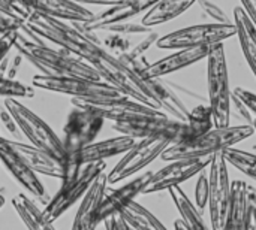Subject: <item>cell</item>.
I'll return each mask as SVG.
<instances>
[{"label":"cell","instance_id":"1","mask_svg":"<svg viewBox=\"0 0 256 230\" xmlns=\"http://www.w3.org/2000/svg\"><path fill=\"white\" fill-rule=\"evenodd\" d=\"M14 48L20 55H22V58L46 76H74L90 81H102L98 72L81 58L66 49L50 48L46 43L32 40L22 28L16 31Z\"/></svg>","mask_w":256,"mask_h":230},{"label":"cell","instance_id":"2","mask_svg":"<svg viewBox=\"0 0 256 230\" xmlns=\"http://www.w3.org/2000/svg\"><path fill=\"white\" fill-rule=\"evenodd\" d=\"M72 109L68 115V120L63 127V148L66 153L64 177L62 183H68L76 177L80 169L75 168L76 156L88 145L96 142L98 135L100 133L105 118L93 106L70 99Z\"/></svg>","mask_w":256,"mask_h":230},{"label":"cell","instance_id":"3","mask_svg":"<svg viewBox=\"0 0 256 230\" xmlns=\"http://www.w3.org/2000/svg\"><path fill=\"white\" fill-rule=\"evenodd\" d=\"M254 135H255L254 126H248V124L228 126L224 129L214 127L213 130L196 139L170 145L159 159H162L164 162H176V160L213 157L218 153H224L228 148H234L237 144L246 141Z\"/></svg>","mask_w":256,"mask_h":230},{"label":"cell","instance_id":"4","mask_svg":"<svg viewBox=\"0 0 256 230\" xmlns=\"http://www.w3.org/2000/svg\"><path fill=\"white\" fill-rule=\"evenodd\" d=\"M26 28L39 36L42 40L46 39L57 45L62 49L69 51L75 57L82 61H92L100 51L102 46L92 42L86 36H82L76 28H74L69 22L58 21L36 12H32L26 21Z\"/></svg>","mask_w":256,"mask_h":230},{"label":"cell","instance_id":"5","mask_svg":"<svg viewBox=\"0 0 256 230\" xmlns=\"http://www.w3.org/2000/svg\"><path fill=\"white\" fill-rule=\"evenodd\" d=\"M3 106L15 120L18 129L21 130L22 136L30 142V145L45 151L54 160H57L64 171L66 165V153L63 148L62 139L56 135V132L33 111L24 106L16 99H4Z\"/></svg>","mask_w":256,"mask_h":230},{"label":"cell","instance_id":"6","mask_svg":"<svg viewBox=\"0 0 256 230\" xmlns=\"http://www.w3.org/2000/svg\"><path fill=\"white\" fill-rule=\"evenodd\" d=\"M87 64H90L98 72V75L100 76L104 82L114 87L124 97L159 111V106L156 105V102L153 100L148 91L147 81L142 79L140 75L134 73L132 70H129L126 66H123L114 55H111L105 49H102Z\"/></svg>","mask_w":256,"mask_h":230},{"label":"cell","instance_id":"7","mask_svg":"<svg viewBox=\"0 0 256 230\" xmlns=\"http://www.w3.org/2000/svg\"><path fill=\"white\" fill-rule=\"evenodd\" d=\"M207 60V88L208 106L213 114L216 129L231 126V96L230 75L224 45H216Z\"/></svg>","mask_w":256,"mask_h":230},{"label":"cell","instance_id":"8","mask_svg":"<svg viewBox=\"0 0 256 230\" xmlns=\"http://www.w3.org/2000/svg\"><path fill=\"white\" fill-rule=\"evenodd\" d=\"M33 87L40 90L68 94L75 100H104V99H122L124 97L120 91L104 81H90L74 76H46L36 75L32 79Z\"/></svg>","mask_w":256,"mask_h":230},{"label":"cell","instance_id":"9","mask_svg":"<svg viewBox=\"0 0 256 230\" xmlns=\"http://www.w3.org/2000/svg\"><path fill=\"white\" fill-rule=\"evenodd\" d=\"M104 172H106L105 162L92 163V165L82 166L74 180L68 183H62V187L58 189V192L50 199V202L42 210L45 219L51 223L60 219L70 207H74L78 201H81L87 195L93 183Z\"/></svg>","mask_w":256,"mask_h":230},{"label":"cell","instance_id":"10","mask_svg":"<svg viewBox=\"0 0 256 230\" xmlns=\"http://www.w3.org/2000/svg\"><path fill=\"white\" fill-rule=\"evenodd\" d=\"M237 34L234 24H198L178 28L165 36H160L158 46L162 49H186L196 46H216Z\"/></svg>","mask_w":256,"mask_h":230},{"label":"cell","instance_id":"11","mask_svg":"<svg viewBox=\"0 0 256 230\" xmlns=\"http://www.w3.org/2000/svg\"><path fill=\"white\" fill-rule=\"evenodd\" d=\"M208 211L212 230H224L231 205V183L228 163L222 153L213 156L208 165Z\"/></svg>","mask_w":256,"mask_h":230},{"label":"cell","instance_id":"12","mask_svg":"<svg viewBox=\"0 0 256 230\" xmlns=\"http://www.w3.org/2000/svg\"><path fill=\"white\" fill-rule=\"evenodd\" d=\"M111 127L118 132L122 136L134 138L135 141L141 139H160L170 141L171 145L182 141L184 133V123L168 118L165 114L142 117L123 123H112Z\"/></svg>","mask_w":256,"mask_h":230},{"label":"cell","instance_id":"13","mask_svg":"<svg viewBox=\"0 0 256 230\" xmlns=\"http://www.w3.org/2000/svg\"><path fill=\"white\" fill-rule=\"evenodd\" d=\"M170 145H171L170 141H160V139L136 141L135 145L129 151H126L122 156V159L117 162V165L108 172V184L120 183L138 174L152 162L159 159Z\"/></svg>","mask_w":256,"mask_h":230},{"label":"cell","instance_id":"14","mask_svg":"<svg viewBox=\"0 0 256 230\" xmlns=\"http://www.w3.org/2000/svg\"><path fill=\"white\" fill-rule=\"evenodd\" d=\"M212 159L213 157H202L170 162L165 168L153 172L142 195H153L158 192L180 187L182 183H186L188 180L196 177L201 171H204L210 165Z\"/></svg>","mask_w":256,"mask_h":230},{"label":"cell","instance_id":"15","mask_svg":"<svg viewBox=\"0 0 256 230\" xmlns=\"http://www.w3.org/2000/svg\"><path fill=\"white\" fill-rule=\"evenodd\" d=\"M0 162L28 195L39 199V202L44 205L50 202L51 198L46 195L44 184L40 183L38 175L27 166V163L21 159V156L15 151V148L10 144V139L0 138Z\"/></svg>","mask_w":256,"mask_h":230},{"label":"cell","instance_id":"16","mask_svg":"<svg viewBox=\"0 0 256 230\" xmlns=\"http://www.w3.org/2000/svg\"><path fill=\"white\" fill-rule=\"evenodd\" d=\"M152 175H153V172L148 171V172H144L142 175L136 177L130 183L124 184L120 189H106L105 196L98 208V214H96L98 223H102V222L108 220L110 217L120 214L124 208H128L132 202H135V199L140 195H142Z\"/></svg>","mask_w":256,"mask_h":230},{"label":"cell","instance_id":"17","mask_svg":"<svg viewBox=\"0 0 256 230\" xmlns=\"http://www.w3.org/2000/svg\"><path fill=\"white\" fill-rule=\"evenodd\" d=\"M214 46H196V48H186V49H177L176 52L150 63V66L141 73L142 79H156L162 78L165 75L174 73L177 70H182L188 66H192L201 60H206L212 49Z\"/></svg>","mask_w":256,"mask_h":230},{"label":"cell","instance_id":"18","mask_svg":"<svg viewBox=\"0 0 256 230\" xmlns=\"http://www.w3.org/2000/svg\"><path fill=\"white\" fill-rule=\"evenodd\" d=\"M82 102V100H80ZM94 109L100 112V115L112 123H123V121H130L142 117H153L162 114L160 111H156L147 105H142L140 102H135L128 97L122 99H104V100H88L84 102Z\"/></svg>","mask_w":256,"mask_h":230},{"label":"cell","instance_id":"19","mask_svg":"<svg viewBox=\"0 0 256 230\" xmlns=\"http://www.w3.org/2000/svg\"><path fill=\"white\" fill-rule=\"evenodd\" d=\"M156 1L154 0H122L118 4L108 6V9L94 13V18L88 22H78L84 30L99 31L110 25L126 22V19L136 16L138 13H146Z\"/></svg>","mask_w":256,"mask_h":230},{"label":"cell","instance_id":"20","mask_svg":"<svg viewBox=\"0 0 256 230\" xmlns=\"http://www.w3.org/2000/svg\"><path fill=\"white\" fill-rule=\"evenodd\" d=\"M27 7L32 12L58 19L72 22H88L94 18V13L80 4L78 1L70 0H24Z\"/></svg>","mask_w":256,"mask_h":230},{"label":"cell","instance_id":"21","mask_svg":"<svg viewBox=\"0 0 256 230\" xmlns=\"http://www.w3.org/2000/svg\"><path fill=\"white\" fill-rule=\"evenodd\" d=\"M108 189V172H104L90 187L87 195L81 199L78 211L75 214L70 230H96L98 228V208Z\"/></svg>","mask_w":256,"mask_h":230},{"label":"cell","instance_id":"22","mask_svg":"<svg viewBox=\"0 0 256 230\" xmlns=\"http://www.w3.org/2000/svg\"><path fill=\"white\" fill-rule=\"evenodd\" d=\"M146 81L153 100L159 106V111L171 120L186 123L190 111L188 109L186 103L180 99V96L174 91V88L170 87V84L165 82L162 78Z\"/></svg>","mask_w":256,"mask_h":230},{"label":"cell","instance_id":"23","mask_svg":"<svg viewBox=\"0 0 256 230\" xmlns=\"http://www.w3.org/2000/svg\"><path fill=\"white\" fill-rule=\"evenodd\" d=\"M135 139L129 136H116L111 139H105L100 142H94L88 147H86L75 159V168L81 169L86 165L92 163H100L106 159L123 156L126 151H129L135 145Z\"/></svg>","mask_w":256,"mask_h":230},{"label":"cell","instance_id":"24","mask_svg":"<svg viewBox=\"0 0 256 230\" xmlns=\"http://www.w3.org/2000/svg\"><path fill=\"white\" fill-rule=\"evenodd\" d=\"M10 144L15 148V151L21 156V159L27 163V166L36 175L40 174V175H45L50 178L63 180V177H64L63 166L57 160H54L51 156H48L45 151H42L30 144H26V142L10 141Z\"/></svg>","mask_w":256,"mask_h":230},{"label":"cell","instance_id":"25","mask_svg":"<svg viewBox=\"0 0 256 230\" xmlns=\"http://www.w3.org/2000/svg\"><path fill=\"white\" fill-rule=\"evenodd\" d=\"M248 183L237 180L231 184V205L224 230H246V213L249 207Z\"/></svg>","mask_w":256,"mask_h":230},{"label":"cell","instance_id":"26","mask_svg":"<svg viewBox=\"0 0 256 230\" xmlns=\"http://www.w3.org/2000/svg\"><path fill=\"white\" fill-rule=\"evenodd\" d=\"M194 0H159L156 1L142 16L141 24L147 28L154 25L168 22L182 13H184L189 7L194 6Z\"/></svg>","mask_w":256,"mask_h":230},{"label":"cell","instance_id":"27","mask_svg":"<svg viewBox=\"0 0 256 230\" xmlns=\"http://www.w3.org/2000/svg\"><path fill=\"white\" fill-rule=\"evenodd\" d=\"M237 34L238 36V42L243 51V55L256 78V28L252 25V22L249 21V18L246 16L244 10L237 6L234 7V22Z\"/></svg>","mask_w":256,"mask_h":230},{"label":"cell","instance_id":"28","mask_svg":"<svg viewBox=\"0 0 256 230\" xmlns=\"http://www.w3.org/2000/svg\"><path fill=\"white\" fill-rule=\"evenodd\" d=\"M12 207L28 230H56L52 223L45 219L39 207L24 193H18L14 196Z\"/></svg>","mask_w":256,"mask_h":230},{"label":"cell","instance_id":"29","mask_svg":"<svg viewBox=\"0 0 256 230\" xmlns=\"http://www.w3.org/2000/svg\"><path fill=\"white\" fill-rule=\"evenodd\" d=\"M170 196L180 214V220L188 228V230H210L206 225L202 214L195 208L194 202L188 198V195L182 190V187H174L170 190Z\"/></svg>","mask_w":256,"mask_h":230},{"label":"cell","instance_id":"30","mask_svg":"<svg viewBox=\"0 0 256 230\" xmlns=\"http://www.w3.org/2000/svg\"><path fill=\"white\" fill-rule=\"evenodd\" d=\"M213 129H214V121H213V114H212L210 106L198 105L189 112L188 121L184 123V133H183V138L180 142L196 139V138L208 133Z\"/></svg>","mask_w":256,"mask_h":230},{"label":"cell","instance_id":"31","mask_svg":"<svg viewBox=\"0 0 256 230\" xmlns=\"http://www.w3.org/2000/svg\"><path fill=\"white\" fill-rule=\"evenodd\" d=\"M120 216L130 230H168L148 210L140 205L136 201L124 208Z\"/></svg>","mask_w":256,"mask_h":230},{"label":"cell","instance_id":"32","mask_svg":"<svg viewBox=\"0 0 256 230\" xmlns=\"http://www.w3.org/2000/svg\"><path fill=\"white\" fill-rule=\"evenodd\" d=\"M222 154H224L228 165L234 166L242 174H244L246 177H249L254 181H256V154L238 150L236 147L225 150Z\"/></svg>","mask_w":256,"mask_h":230},{"label":"cell","instance_id":"33","mask_svg":"<svg viewBox=\"0 0 256 230\" xmlns=\"http://www.w3.org/2000/svg\"><path fill=\"white\" fill-rule=\"evenodd\" d=\"M30 13L32 10L24 0H0V21L14 22L24 28Z\"/></svg>","mask_w":256,"mask_h":230},{"label":"cell","instance_id":"34","mask_svg":"<svg viewBox=\"0 0 256 230\" xmlns=\"http://www.w3.org/2000/svg\"><path fill=\"white\" fill-rule=\"evenodd\" d=\"M34 90L30 85H26L20 81L9 79L4 76H0V97L6 99H27L33 97Z\"/></svg>","mask_w":256,"mask_h":230},{"label":"cell","instance_id":"35","mask_svg":"<svg viewBox=\"0 0 256 230\" xmlns=\"http://www.w3.org/2000/svg\"><path fill=\"white\" fill-rule=\"evenodd\" d=\"M207 168L196 175L198 180L195 184V204L194 205L200 211V214H204L208 205V169Z\"/></svg>","mask_w":256,"mask_h":230},{"label":"cell","instance_id":"36","mask_svg":"<svg viewBox=\"0 0 256 230\" xmlns=\"http://www.w3.org/2000/svg\"><path fill=\"white\" fill-rule=\"evenodd\" d=\"M196 3L208 18L214 19V24H232V21L226 15V12L216 3H213V1H196Z\"/></svg>","mask_w":256,"mask_h":230},{"label":"cell","instance_id":"37","mask_svg":"<svg viewBox=\"0 0 256 230\" xmlns=\"http://www.w3.org/2000/svg\"><path fill=\"white\" fill-rule=\"evenodd\" d=\"M159 37H160V36H159L156 31H152V33H148V34H146V37H144L141 42H138L135 46H132L130 51H128L126 54H128L130 58H141V57H146V55H144L146 51H147L152 45L158 43Z\"/></svg>","mask_w":256,"mask_h":230},{"label":"cell","instance_id":"38","mask_svg":"<svg viewBox=\"0 0 256 230\" xmlns=\"http://www.w3.org/2000/svg\"><path fill=\"white\" fill-rule=\"evenodd\" d=\"M0 123L4 126V129L14 136V142H24V136H22V133H21V130L18 129V126H16V123H15V120L12 118V115L8 112V109L3 106L2 109H0Z\"/></svg>","mask_w":256,"mask_h":230},{"label":"cell","instance_id":"39","mask_svg":"<svg viewBox=\"0 0 256 230\" xmlns=\"http://www.w3.org/2000/svg\"><path fill=\"white\" fill-rule=\"evenodd\" d=\"M232 94H234L237 99H240V102L249 109L250 114H255L256 115V94L248 91V90H244V88H242V87L234 88Z\"/></svg>","mask_w":256,"mask_h":230},{"label":"cell","instance_id":"40","mask_svg":"<svg viewBox=\"0 0 256 230\" xmlns=\"http://www.w3.org/2000/svg\"><path fill=\"white\" fill-rule=\"evenodd\" d=\"M16 40V31H8L0 36V63L9 55Z\"/></svg>","mask_w":256,"mask_h":230},{"label":"cell","instance_id":"41","mask_svg":"<svg viewBox=\"0 0 256 230\" xmlns=\"http://www.w3.org/2000/svg\"><path fill=\"white\" fill-rule=\"evenodd\" d=\"M104 223H105V228H106V230H130L129 229V226L126 225V222L123 220V217H122L120 214L110 217V219H108V220H105Z\"/></svg>","mask_w":256,"mask_h":230},{"label":"cell","instance_id":"42","mask_svg":"<svg viewBox=\"0 0 256 230\" xmlns=\"http://www.w3.org/2000/svg\"><path fill=\"white\" fill-rule=\"evenodd\" d=\"M240 7L244 10L246 16L256 28V0H243L240 1Z\"/></svg>","mask_w":256,"mask_h":230},{"label":"cell","instance_id":"43","mask_svg":"<svg viewBox=\"0 0 256 230\" xmlns=\"http://www.w3.org/2000/svg\"><path fill=\"white\" fill-rule=\"evenodd\" d=\"M22 60H24V58H22V55H20V54H16L15 57L9 58V66H8L6 78L14 79V76L16 75V72H18V69H20L21 63H22Z\"/></svg>","mask_w":256,"mask_h":230},{"label":"cell","instance_id":"44","mask_svg":"<svg viewBox=\"0 0 256 230\" xmlns=\"http://www.w3.org/2000/svg\"><path fill=\"white\" fill-rule=\"evenodd\" d=\"M246 230H256V205L249 202L246 213Z\"/></svg>","mask_w":256,"mask_h":230},{"label":"cell","instance_id":"45","mask_svg":"<svg viewBox=\"0 0 256 230\" xmlns=\"http://www.w3.org/2000/svg\"><path fill=\"white\" fill-rule=\"evenodd\" d=\"M18 30H21L20 25H16L14 22H8V21H0V36L8 31H18Z\"/></svg>","mask_w":256,"mask_h":230},{"label":"cell","instance_id":"46","mask_svg":"<svg viewBox=\"0 0 256 230\" xmlns=\"http://www.w3.org/2000/svg\"><path fill=\"white\" fill-rule=\"evenodd\" d=\"M248 189H249V199H250V202L254 205H256V186L248 184Z\"/></svg>","mask_w":256,"mask_h":230},{"label":"cell","instance_id":"47","mask_svg":"<svg viewBox=\"0 0 256 230\" xmlns=\"http://www.w3.org/2000/svg\"><path fill=\"white\" fill-rule=\"evenodd\" d=\"M174 230H188V228H186V226L183 225V222L178 219V220L174 223Z\"/></svg>","mask_w":256,"mask_h":230},{"label":"cell","instance_id":"48","mask_svg":"<svg viewBox=\"0 0 256 230\" xmlns=\"http://www.w3.org/2000/svg\"><path fill=\"white\" fill-rule=\"evenodd\" d=\"M3 205H4V198H3V196L0 195V210L3 208Z\"/></svg>","mask_w":256,"mask_h":230},{"label":"cell","instance_id":"49","mask_svg":"<svg viewBox=\"0 0 256 230\" xmlns=\"http://www.w3.org/2000/svg\"><path fill=\"white\" fill-rule=\"evenodd\" d=\"M252 126H254V129H255V133H256V118H254V123H252Z\"/></svg>","mask_w":256,"mask_h":230},{"label":"cell","instance_id":"50","mask_svg":"<svg viewBox=\"0 0 256 230\" xmlns=\"http://www.w3.org/2000/svg\"><path fill=\"white\" fill-rule=\"evenodd\" d=\"M0 138H2V136H0Z\"/></svg>","mask_w":256,"mask_h":230}]
</instances>
